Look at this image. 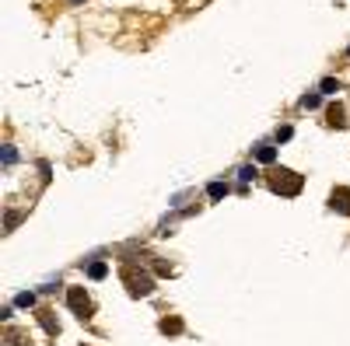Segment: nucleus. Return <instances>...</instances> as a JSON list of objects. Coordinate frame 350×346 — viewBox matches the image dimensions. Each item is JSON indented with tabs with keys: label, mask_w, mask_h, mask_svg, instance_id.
Returning <instances> with one entry per match:
<instances>
[{
	"label": "nucleus",
	"mask_w": 350,
	"mask_h": 346,
	"mask_svg": "<svg viewBox=\"0 0 350 346\" xmlns=\"http://www.w3.org/2000/svg\"><path fill=\"white\" fill-rule=\"evenodd\" d=\"M256 161L273 164V161H277V150H273V147H256Z\"/></svg>",
	"instance_id": "39448f33"
},
{
	"label": "nucleus",
	"mask_w": 350,
	"mask_h": 346,
	"mask_svg": "<svg viewBox=\"0 0 350 346\" xmlns=\"http://www.w3.org/2000/svg\"><path fill=\"white\" fill-rule=\"evenodd\" d=\"M126 283H130V294H133V297H144V294L154 290V283H151L147 273H126Z\"/></svg>",
	"instance_id": "7ed1b4c3"
},
{
	"label": "nucleus",
	"mask_w": 350,
	"mask_h": 346,
	"mask_svg": "<svg viewBox=\"0 0 350 346\" xmlns=\"http://www.w3.org/2000/svg\"><path fill=\"white\" fill-rule=\"evenodd\" d=\"M161 329H165V332H182V322H179V318H172V322L165 318V322H161Z\"/></svg>",
	"instance_id": "ddd939ff"
},
{
	"label": "nucleus",
	"mask_w": 350,
	"mask_h": 346,
	"mask_svg": "<svg viewBox=\"0 0 350 346\" xmlns=\"http://www.w3.org/2000/svg\"><path fill=\"white\" fill-rule=\"evenodd\" d=\"M319 102H322L319 95H305V98H301V109H319Z\"/></svg>",
	"instance_id": "9d476101"
},
{
	"label": "nucleus",
	"mask_w": 350,
	"mask_h": 346,
	"mask_svg": "<svg viewBox=\"0 0 350 346\" xmlns=\"http://www.w3.org/2000/svg\"><path fill=\"white\" fill-rule=\"evenodd\" d=\"M336 91H340V84H336L333 77H326V80H322V95H336Z\"/></svg>",
	"instance_id": "1a4fd4ad"
},
{
	"label": "nucleus",
	"mask_w": 350,
	"mask_h": 346,
	"mask_svg": "<svg viewBox=\"0 0 350 346\" xmlns=\"http://www.w3.org/2000/svg\"><path fill=\"white\" fill-rule=\"evenodd\" d=\"M70 4H81V0H70Z\"/></svg>",
	"instance_id": "f3484780"
},
{
	"label": "nucleus",
	"mask_w": 350,
	"mask_h": 346,
	"mask_svg": "<svg viewBox=\"0 0 350 346\" xmlns=\"http://www.w3.org/2000/svg\"><path fill=\"white\" fill-rule=\"evenodd\" d=\"M210 200H224V196H228V186H224V182H210Z\"/></svg>",
	"instance_id": "423d86ee"
},
{
	"label": "nucleus",
	"mask_w": 350,
	"mask_h": 346,
	"mask_svg": "<svg viewBox=\"0 0 350 346\" xmlns=\"http://www.w3.org/2000/svg\"><path fill=\"white\" fill-rule=\"evenodd\" d=\"M291 133H294L291 126H280V130H277V140H291Z\"/></svg>",
	"instance_id": "dca6fc26"
},
{
	"label": "nucleus",
	"mask_w": 350,
	"mask_h": 346,
	"mask_svg": "<svg viewBox=\"0 0 350 346\" xmlns=\"http://www.w3.org/2000/svg\"><path fill=\"white\" fill-rule=\"evenodd\" d=\"M256 175H259V171H256V168H252V164H245V168H242V171H238V179H242V182H252V179H256Z\"/></svg>",
	"instance_id": "f8f14e48"
},
{
	"label": "nucleus",
	"mask_w": 350,
	"mask_h": 346,
	"mask_svg": "<svg viewBox=\"0 0 350 346\" xmlns=\"http://www.w3.org/2000/svg\"><path fill=\"white\" fill-rule=\"evenodd\" d=\"M67 304L84 318L88 311H91V301H88V294H84V287H70V294H67Z\"/></svg>",
	"instance_id": "f03ea898"
},
{
	"label": "nucleus",
	"mask_w": 350,
	"mask_h": 346,
	"mask_svg": "<svg viewBox=\"0 0 350 346\" xmlns=\"http://www.w3.org/2000/svg\"><path fill=\"white\" fill-rule=\"evenodd\" d=\"M18 161V150L14 147H4V164H14Z\"/></svg>",
	"instance_id": "4468645a"
},
{
	"label": "nucleus",
	"mask_w": 350,
	"mask_h": 346,
	"mask_svg": "<svg viewBox=\"0 0 350 346\" xmlns=\"http://www.w3.org/2000/svg\"><path fill=\"white\" fill-rule=\"evenodd\" d=\"M14 304H18V308H32V304H35V294H18Z\"/></svg>",
	"instance_id": "6e6552de"
},
{
	"label": "nucleus",
	"mask_w": 350,
	"mask_h": 346,
	"mask_svg": "<svg viewBox=\"0 0 350 346\" xmlns=\"http://www.w3.org/2000/svg\"><path fill=\"white\" fill-rule=\"evenodd\" d=\"M333 210H340V213L350 217V189H336L333 193Z\"/></svg>",
	"instance_id": "20e7f679"
},
{
	"label": "nucleus",
	"mask_w": 350,
	"mask_h": 346,
	"mask_svg": "<svg viewBox=\"0 0 350 346\" xmlns=\"http://www.w3.org/2000/svg\"><path fill=\"white\" fill-rule=\"evenodd\" d=\"M329 123H333V126H340V123H343V109H340V105H333V109H329Z\"/></svg>",
	"instance_id": "9b49d317"
},
{
	"label": "nucleus",
	"mask_w": 350,
	"mask_h": 346,
	"mask_svg": "<svg viewBox=\"0 0 350 346\" xmlns=\"http://www.w3.org/2000/svg\"><path fill=\"white\" fill-rule=\"evenodd\" d=\"M270 189L280 193V196H298V193H301V175H294V171H287V168H277V171L270 175Z\"/></svg>",
	"instance_id": "f257e3e1"
},
{
	"label": "nucleus",
	"mask_w": 350,
	"mask_h": 346,
	"mask_svg": "<svg viewBox=\"0 0 350 346\" xmlns=\"http://www.w3.org/2000/svg\"><path fill=\"white\" fill-rule=\"evenodd\" d=\"M42 325H46V332H56V322L49 318V311H42Z\"/></svg>",
	"instance_id": "2eb2a0df"
},
{
	"label": "nucleus",
	"mask_w": 350,
	"mask_h": 346,
	"mask_svg": "<svg viewBox=\"0 0 350 346\" xmlns=\"http://www.w3.org/2000/svg\"><path fill=\"white\" fill-rule=\"evenodd\" d=\"M88 277L102 280V277H105V263H91V266H88Z\"/></svg>",
	"instance_id": "0eeeda50"
}]
</instances>
